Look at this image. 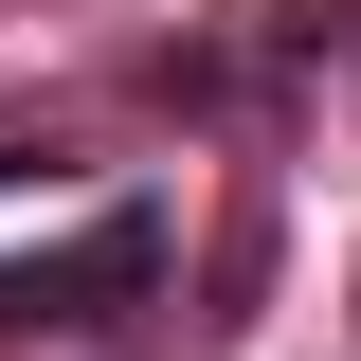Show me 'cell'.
I'll return each instance as SVG.
<instances>
[{"instance_id": "1", "label": "cell", "mask_w": 361, "mask_h": 361, "mask_svg": "<svg viewBox=\"0 0 361 361\" xmlns=\"http://www.w3.org/2000/svg\"><path fill=\"white\" fill-rule=\"evenodd\" d=\"M163 289V199H109L90 235H54V253H0V325H109Z\"/></svg>"}, {"instance_id": "2", "label": "cell", "mask_w": 361, "mask_h": 361, "mask_svg": "<svg viewBox=\"0 0 361 361\" xmlns=\"http://www.w3.org/2000/svg\"><path fill=\"white\" fill-rule=\"evenodd\" d=\"M18 180H37V163H18V145H0V199H18Z\"/></svg>"}]
</instances>
